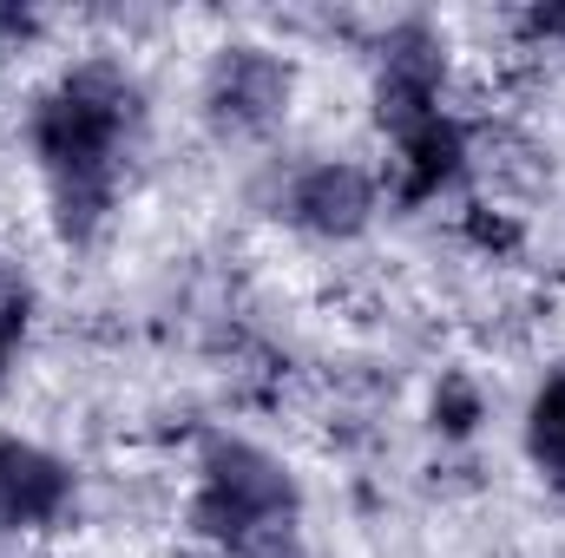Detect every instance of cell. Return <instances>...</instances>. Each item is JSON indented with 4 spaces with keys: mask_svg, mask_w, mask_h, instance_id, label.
Wrapping results in <instances>:
<instances>
[{
    "mask_svg": "<svg viewBox=\"0 0 565 558\" xmlns=\"http://www.w3.org/2000/svg\"><path fill=\"white\" fill-rule=\"evenodd\" d=\"M132 126H139V86L106 60L73 66L40 99L33 151L53 184V224L66 244H93V230L106 224V211L119 197V164H126Z\"/></svg>",
    "mask_w": 565,
    "mask_h": 558,
    "instance_id": "obj_1",
    "label": "cell"
},
{
    "mask_svg": "<svg viewBox=\"0 0 565 558\" xmlns=\"http://www.w3.org/2000/svg\"><path fill=\"white\" fill-rule=\"evenodd\" d=\"M296 506H302L296 473L282 466L270 447L237 440V433L204 440V453H198V493H191L198 539L237 552V546H250L270 526H296Z\"/></svg>",
    "mask_w": 565,
    "mask_h": 558,
    "instance_id": "obj_2",
    "label": "cell"
},
{
    "mask_svg": "<svg viewBox=\"0 0 565 558\" xmlns=\"http://www.w3.org/2000/svg\"><path fill=\"white\" fill-rule=\"evenodd\" d=\"M296 99V73L270 46H224L204 73V119L217 139H264L277 132Z\"/></svg>",
    "mask_w": 565,
    "mask_h": 558,
    "instance_id": "obj_3",
    "label": "cell"
},
{
    "mask_svg": "<svg viewBox=\"0 0 565 558\" xmlns=\"http://www.w3.org/2000/svg\"><path fill=\"white\" fill-rule=\"evenodd\" d=\"M440 79H447V46L427 20H402L382 40L375 66V119L388 139H408L415 126L440 119Z\"/></svg>",
    "mask_w": 565,
    "mask_h": 558,
    "instance_id": "obj_4",
    "label": "cell"
},
{
    "mask_svg": "<svg viewBox=\"0 0 565 558\" xmlns=\"http://www.w3.org/2000/svg\"><path fill=\"white\" fill-rule=\"evenodd\" d=\"M375 211H382L375 178H369L362 164H335V158L296 171L289 191H282V217H289L296 230L322 237V244H349V237H362V230L375 224Z\"/></svg>",
    "mask_w": 565,
    "mask_h": 558,
    "instance_id": "obj_5",
    "label": "cell"
},
{
    "mask_svg": "<svg viewBox=\"0 0 565 558\" xmlns=\"http://www.w3.org/2000/svg\"><path fill=\"white\" fill-rule=\"evenodd\" d=\"M73 506V466L33 440H0V526L40 533Z\"/></svg>",
    "mask_w": 565,
    "mask_h": 558,
    "instance_id": "obj_6",
    "label": "cell"
},
{
    "mask_svg": "<svg viewBox=\"0 0 565 558\" xmlns=\"http://www.w3.org/2000/svg\"><path fill=\"white\" fill-rule=\"evenodd\" d=\"M395 151H402V204H422V197H434V191L460 171L467 139H460V126L440 112V119L415 126L408 139H395Z\"/></svg>",
    "mask_w": 565,
    "mask_h": 558,
    "instance_id": "obj_7",
    "label": "cell"
},
{
    "mask_svg": "<svg viewBox=\"0 0 565 558\" xmlns=\"http://www.w3.org/2000/svg\"><path fill=\"white\" fill-rule=\"evenodd\" d=\"M526 453H533V466L546 473V486L565 493V368H553V375L540 382V395H533V408H526Z\"/></svg>",
    "mask_w": 565,
    "mask_h": 558,
    "instance_id": "obj_8",
    "label": "cell"
},
{
    "mask_svg": "<svg viewBox=\"0 0 565 558\" xmlns=\"http://www.w3.org/2000/svg\"><path fill=\"white\" fill-rule=\"evenodd\" d=\"M26 322H33V282H26L20 264L0 257V382H7V368L26 342Z\"/></svg>",
    "mask_w": 565,
    "mask_h": 558,
    "instance_id": "obj_9",
    "label": "cell"
},
{
    "mask_svg": "<svg viewBox=\"0 0 565 558\" xmlns=\"http://www.w3.org/2000/svg\"><path fill=\"white\" fill-rule=\"evenodd\" d=\"M480 420V395L460 382V375H447L440 382V395H434V427H447V433H467Z\"/></svg>",
    "mask_w": 565,
    "mask_h": 558,
    "instance_id": "obj_10",
    "label": "cell"
},
{
    "mask_svg": "<svg viewBox=\"0 0 565 558\" xmlns=\"http://www.w3.org/2000/svg\"><path fill=\"white\" fill-rule=\"evenodd\" d=\"M237 558H309V546H302L296 526H270V533H257L250 546H237Z\"/></svg>",
    "mask_w": 565,
    "mask_h": 558,
    "instance_id": "obj_11",
    "label": "cell"
},
{
    "mask_svg": "<svg viewBox=\"0 0 565 558\" xmlns=\"http://www.w3.org/2000/svg\"><path fill=\"white\" fill-rule=\"evenodd\" d=\"M526 33H565V7H559V13H546V7H540V13H526Z\"/></svg>",
    "mask_w": 565,
    "mask_h": 558,
    "instance_id": "obj_12",
    "label": "cell"
}]
</instances>
